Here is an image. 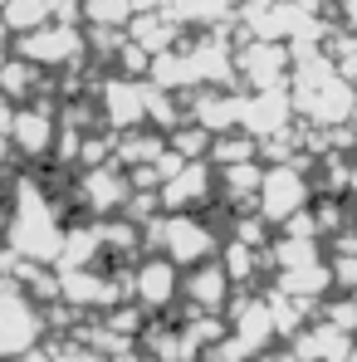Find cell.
Masks as SVG:
<instances>
[{
    "label": "cell",
    "instance_id": "6da1fadb",
    "mask_svg": "<svg viewBox=\"0 0 357 362\" xmlns=\"http://www.w3.org/2000/svg\"><path fill=\"white\" fill-rule=\"evenodd\" d=\"M10 245H15L20 255H45V259H54L64 250V235H59V226H54V216H49V201H45V196L20 191L15 226H10Z\"/></svg>",
    "mask_w": 357,
    "mask_h": 362
},
{
    "label": "cell",
    "instance_id": "7a4b0ae2",
    "mask_svg": "<svg viewBox=\"0 0 357 362\" xmlns=\"http://www.w3.org/2000/svg\"><path fill=\"white\" fill-rule=\"evenodd\" d=\"M40 333H45L40 308L25 299L20 289H0V353L20 358V353H30L40 343Z\"/></svg>",
    "mask_w": 357,
    "mask_h": 362
},
{
    "label": "cell",
    "instance_id": "3957f363",
    "mask_svg": "<svg viewBox=\"0 0 357 362\" xmlns=\"http://www.w3.org/2000/svg\"><path fill=\"white\" fill-rule=\"evenodd\" d=\"M157 240L167 250V259H206L216 240H211V230L196 221V216H167L162 226H157Z\"/></svg>",
    "mask_w": 357,
    "mask_h": 362
},
{
    "label": "cell",
    "instance_id": "277c9868",
    "mask_svg": "<svg viewBox=\"0 0 357 362\" xmlns=\"http://www.w3.org/2000/svg\"><path fill=\"white\" fill-rule=\"evenodd\" d=\"M78 54V30H69V25H40V30H30L25 35V45H20V59L25 64H64Z\"/></svg>",
    "mask_w": 357,
    "mask_h": 362
},
{
    "label": "cell",
    "instance_id": "5b68a950",
    "mask_svg": "<svg viewBox=\"0 0 357 362\" xmlns=\"http://www.w3.org/2000/svg\"><path fill=\"white\" fill-rule=\"evenodd\" d=\"M264 216L269 221H289L298 206H303V177H298L294 167H274V172H264Z\"/></svg>",
    "mask_w": 357,
    "mask_h": 362
},
{
    "label": "cell",
    "instance_id": "8992f818",
    "mask_svg": "<svg viewBox=\"0 0 357 362\" xmlns=\"http://www.w3.org/2000/svg\"><path fill=\"white\" fill-rule=\"evenodd\" d=\"M132 289H137V299H142V303H167L172 294H177V274H172V259H147V264L137 269Z\"/></svg>",
    "mask_w": 357,
    "mask_h": 362
},
{
    "label": "cell",
    "instance_id": "52a82bcc",
    "mask_svg": "<svg viewBox=\"0 0 357 362\" xmlns=\"http://www.w3.org/2000/svg\"><path fill=\"white\" fill-rule=\"evenodd\" d=\"M108 113H113L122 127H132V122L147 113V93H137V88L122 83V78H118V83H108Z\"/></svg>",
    "mask_w": 357,
    "mask_h": 362
},
{
    "label": "cell",
    "instance_id": "ba28073f",
    "mask_svg": "<svg viewBox=\"0 0 357 362\" xmlns=\"http://www.w3.org/2000/svg\"><path fill=\"white\" fill-rule=\"evenodd\" d=\"M0 20L10 30H35V25H49V0H10L0 10Z\"/></svg>",
    "mask_w": 357,
    "mask_h": 362
},
{
    "label": "cell",
    "instance_id": "9c48e42d",
    "mask_svg": "<svg viewBox=\"0 0 357 362\" xmlns=\"http://www.w3.org/2000/svg\"><path fill=\"white\" fill-rule=\"evenodd\" d=\"M10 132L20 137V147H25V152H40V147L49 142L54 122L45 118V113H40V118H35V113H15V127H10Z\"/></svg>",
    "mask_w": 357,
    "mask_h": 362
},
{
    "label": "cell",
    "instance_id": "30bf717a",
    "mask_svg": "<svg viewBox=\"0 0 357 362\" xmlns=\"http://www.w3.org/2000/svg\"><path fill=\"white\" fill-rule=\"evenodd\" d=\"M186 289H191V299H201V303H221L226 299V274L221 269H201Z\"/></svg>",
    "mask_w": 357,
    "mask_h": 362
},
{
    "label": "cell",
    "instance_id": "8fae6325",
    "mask_svg": "<svg viewBox=\"0 0 357 362\" xmlns=\"http://www.w3.org/2000/svg\"><path fill=\"white\" fill-rule=\"evenodd\" d=\"M88 20H93V25L127 20V0H88Z\"/></svg>",
    "mask_w": 357,
    "mask_h": 362
},
{
    "label": "cell",
    "instance_id": "7c38bea8",
    "mask_svg": "<svg viewBox=\"0 0 357 362\" xmlns=\"http://www.w3.org/2000/svg\"><path fill=\"white\" fill-rule=\"evenodd\" d=\"M49 362H103L98 353H59V358H49Z\"/></svg>",
    "mask_w": 357,
    "mask_h": 362
},
{
    "label": "cell",
    "instance_id": "4fadbf2b",
    "mask_svg": "<svg viewBox=\"0 0 357 362\" xmlns=\"http://www.w3.org/2000/svg\"><path fill=\"white\" fill-rule=\"evenodd\" d=\"M186 5H196V0H186ZM201 20H211V15H221V0H201V10H196Z\"/></svg>",
    "mask_w": 357,
    "mask_h": 362
},
{
    "label": "cell",
    "instance_id": "5bb4252c",
    "mask_svg": "<svg viewBox=\"0 0 357 362\" xmlns=\"http://www.w3.org/2000/svg\"><path fill=\"white\" fill-rule=\"evenodd\" d=\"M147 362H157V358H147Z\"/></svg>",
    "mask_w": 357,
    "mask_h": 362
}]
</instances>
